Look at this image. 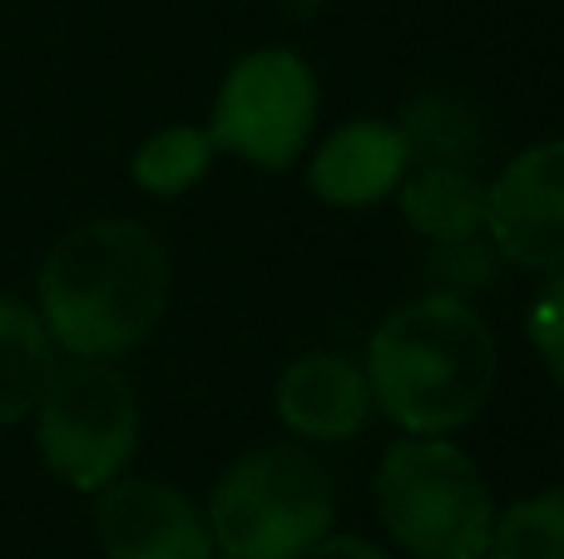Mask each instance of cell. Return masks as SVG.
Returning a JSON list of instances; mask_svg holds the SVG:
<instances>
[{"label": "cell", "instance_id": "obj_17", "mask_svg": "<svg viewBox=\"0 0 564 559\" xmlns=\"http://www.w3.org/2000/svg\"><path fill=\"white\" fill-rule=\"evenodd\" d=\"M525 332H530V342H535V352L545 357L550 376L564 386V267L555 283H545V293L530 303Z\"/></svg>", "mask_w": 564, "mask_h": 559}, {"label": "cell", "instance_id": "obj_14", "mask_svg": "<svg viewBox=\"0 0 564 559\" xmlns=\"http://www.w3.org/2000/svg\"><path fill=\"white\" fill-rule=\"evenodd\" d=\"M214 134L208 129H188V124H174V129H159L149 134L144 144L134 149V184L149 188V194H184L194 188L198 178L208 174L214 164Z\"/></svg>", "mask_w": 564, "mask_h": 559}, {"label": "cell", "instance_id": "obj_11", "mask_svg": "<svg viewBox=\"0 0 564 559\" xmlns=\"http://www.w3.org/2000/svg\"><path fill=\"white\" fill-rule=\"evenodd\" d=\"M59 366V347L40 313L20 297L0 293V426H15L35 412L50 372Z\"/></svg>", "mask_w": 564, "mask_h": 559}, {"label": "cell", "instance_id": "obj_1", "mask_svg": "<svg viewBox=\"0 0 564 559\" xmlns=\"http://www.w3.org/2000/svg\"><path fill=\"white\" fill-rule=\"evenodd\" d=\"M169 307V257L134 218H95L59 238L40 263V322L59 352H134Z\"/></svg>", "mask_w": 564, "mask_h": 559}, {"label": "cell", "instance_id": "obj_7", "mask_svg": "<svg viewBox=\"0 0 564 559\" xmlns=\"http://www.w3.org/2000/svg\"><path fill=\"white\" fill-rule=\"evenodd\" d=\"M486 233L496 257L535 273L564 267V139L516 154L486 188Z\"/></svg>", "mask_w": 564, "mask_h": 559}, {"label": "cell", "instance_id": "obj_8", "mask_svg": "<svg viewBox=\"0 0 564 559\" xmlns=\"http://www.w3.org/2000/svg\"><path fill=\"white\" fill-rule=\"evenodd\" d=\"M95 495V540L105 559H214L208 520L174 485L115 475Z\"/></svg>", "mask_w": 564, "mask_h": 559}, {"label": "cell", "instance_id": "obj_10", "mask_svg": "<svg viewBox=\"0 0 564 559\" xmlns=\"http://www.w3.org/2000/svg\"><path fill=\"white\" fill-rule=\"evenodd\" d=\"M411 164V144L397 124L351 119L317 149L307 168V188L332 208H367L401 184Z\"/></svg>", "mask_w": 564, "mask_h": 559}, {"label": "cell", "instance_id": "obj_6", "mask_svg": "<svg viewBox=\"0 0 564 559\" xmlns=\"http://www.w3.org/2000/svg\"><path fill=\"white\" fill-rule=\"evenodd\" d=\"M317 119V79L297 50H253L228 69L214 105V144L248 164L288 168Z\"/></svg>", "mask_w": 564, "mask_h": 559}, {"label": "cell", "instance_id": "obj_13", "mask_svg": "<svg viewBox=\"0 0 564 559\" xmlns=\"http://www.w3.org/2000/svg\"><path fill=\"white\" fill-rule=\"evenodd\" d=\"M397 129L406 134L411 154H421L426 164H470L480 154V119L470 114V105L441 89L406 99Z\"/></svg>", "mask_w": 564, "mask_h": 559}, {"label": "cell", "instance_id": "obj_9", "mask_svg": "<svg viewBox=\"0 0 564 559\" xmlns=\"http://www.w3.org/2000/svg\"><path fill=\"white\" fill-rule=\"evenodd\" d=\"M371 386L357 362L341 352H307L282 372L278 416L292 436L307 441H351L367 426Z\"/></svg>", "mask_w": 564, "mask_h": 559}, {"label": "cell", "instance_id": "obj_18", "mask_svg": "<svg viewBox=\"0 0 564 559\" xmlns=\"http://www.w3.org/2000/svg\"><path fill=\"white\" fill-rule=\"evenodd\" d=\"M302 559H391V555L377 550L371 540H361V535H332V530H327Z\"/></svg>", "mask_w": 564, "mask_h": 559}, {"label": "cell", "instance_id": "obj_19", "mask_svg": "<svg viewBox=\"0 0 564 559\" xmlns=\"http://www.w3.org/2000/svg\"><path fill=\"white\" fill-rule=\"evenodd\" d=\"M312 6H317V0H282V15H288V20H307Z\"/></svg>", "mask_w": 564, "mask_h": 559}, {"label": "cell", "instance_id": "obj_15", "mask_svg": "<svg viewBox=\"0 0 564 559\" xmlns=\"http://www.w3.org/2000/svg\"><path fill=\"white\" fill-rule=\"evenodd\" d=\"M486 559H564V491L506 505L490 525Z\"/></svg>", "mask_w": 564, "mask_h": 559}, {"label": "cell", "instance_id": "obj_5", "mask_svg": "<svg viewBox=\"0 0 564 559\" xmlns=\"http://www.w3.org/2000/svg\"><path fill=\"white\" fill-rule=\"evenodd\" d=\"M30 416L45 471L75 491L109 485L139 451V396L105 357H75L55 366Z\"/></svg>", "mask_w": 564, "mask_h": 559}, {"label": "cell", "instance_id": "obj_4", "mask_svg": "<svg viewBox=\"0 0 564 559\" xmlns=\"http://www.w3.org/2000/svg\"><path fill=\"white\" fill-rule=\"evenodd\" d=\"M377 511L416 559H486L496 525L486 475L441 436L391 446L377 471Z\"/></svg>", "mask_w": 564, "mask_h": 559}, {"label": "cell", "instance_id": "obj_2", "mask_svg": "<svg viewBox=\"0 0 564 559\" xmlns=\"http://www.w3.org/2000/svg\"><path fill=\"white\" fill-rule=\"evenodd\" d=\"M367 386L406 436L460 431L496 392V332L466 297L426 293L377 327Z\"/></svg>", "mask_w": 564, "mask_h": 559}, {"label": "cell", "instance_id": "obj_12", "mask_svg": "<svg viewBox=\"0 0 564 559\" xmlns=\"http://www.w3.org/2000/svg\"><path fill=\"white\" fill-rule=\"evenodd\" d=\"M401 213L421 238H470L486 228V184L466 164H426L401 188Z\"/></svg>", "mask_w": 564, "mask_h": 559}, {"label": "cell", "instance_id": "obj_3", "mask_svg": "<svg viewBox=\"0 0 564 559\" xmlns=\"http://www.w3.org/2000/svg\"><path fill=\"white\" fill-rule=\"evenodd\" d=\"M337 515L332 475L297 446L238 456L208 495V535L224 559H302Z\"/></svg>", "mask_w": 564, "mask_h": 559}, {"label": "cell", "instance_id": "obj_16", "mask_svg": "<svg viewBox=\"0 0 564 559\" xmlns=\"http://www.w3.org/2000/svg\"><path fill=\"white\" fill-rule=\"evenodd\" d=\"M426 273H431V283H436V293L470 297L496 277V253H490V243H480V233L441 238V243H431Z\"/></svg>", "mask_w": 564, "mask_h": 559}]
</instances>
